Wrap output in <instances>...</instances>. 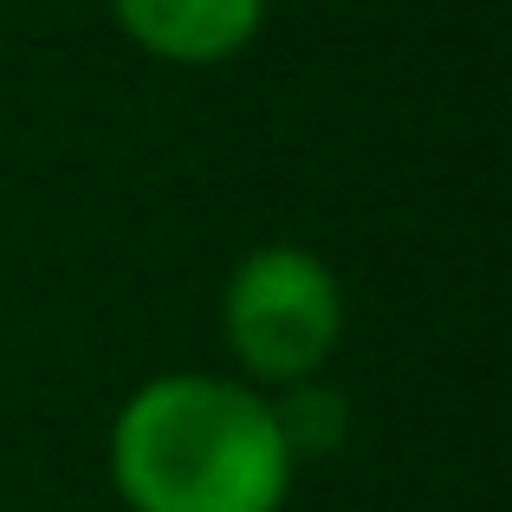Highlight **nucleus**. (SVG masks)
<instances>
[{
	"mask_svg": "<svg viewBox=\"0 0 512 512\" xmlns=\"http://www.w3.org/2000/svg\"><path fill=\"white\" fill-rule=\"evenodd\" d=\"M111 20L163 65H227L260 39L266 0H111Z\"/></svg>",
	"mask_w": 512,
	"mask_h": 512,
	"instance_id": "3",
	"label": "nucleus"
},
{
	"mask_svg": "<svg viewBox=\"0 0 512 512\" xmlns=\"http://www.w3.org/2000/svg\"><path fill=\"white\" fill-rule=\"evenodd\" d=\"M104 467L124 512H286L299 461L234 370H156L117 402Z\"/></svg>",
	"mask_w": 512,
	"mask_h": 512,
	"instance_id": "1",
	"label": "nucleus"
},
{
	"mask_svg": "<svg viewBox=\"0 0 512 512\" xmlns=\"http://www.w3.org/2000/svg\"><path fill=\"white\" fill-rule=\"evenodd\" d=\"M350 325L344 279L325 253L299 240H266L227 266L221 286V344L234 357V376L253 389H292L331 370Z\"/></svg>",
	"mask_w": 512,
	"mask_h": 512,
	"instance_id": "2",
	"label": "nucleus"
},
{
	"mask_svg": "<svg viewBox=\"0 0 512 512\" xmlns=\"http://www.w3.org/2000/svg\"><path fill=\"white\" fill-rule=\"evenodd\" d=\"M273 415H279V435H286V448H292L299 467L338 454L344 435H350V402L325 383V376L292 383V389H273Z\"/></svg>",
	"mask_w": 512,
	"mask_h": 512,
	"instance_id": "4",
	"label": "nucleus"
}]
</instances>
